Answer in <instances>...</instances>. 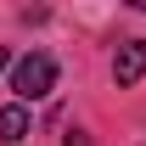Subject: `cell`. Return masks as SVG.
<instances>
[{"label": "cell", "mask_w": 146, "mask_h": 146, "mask_svg": "<svg viewBox=\"0 0 146 146\" xmlns=\"http://www.w3.org/2000/svg\"><path fill=\"white\" fill-rule=\"evenodd\" d=\"M11 90H17L23 107L39 101V96H51V90H56V62H51L45 51H28L17 68H11Z\"/></svg>", "instance_id": "6da1fadb"}, {"label": "cell", "mask_w": 146, "mask_h": 146, "mask_svg": "<svg viewBox=\"0 0 146 146\" xmlns=\"http://www.w3.org/2000/svg\"><path fill=\"white\" fill-rule=\"evenodd\" d=\"M141 73H146V39H124L118 56H112V79L118 84H135Z\"/></svg>", "instance_id": "7a4b0ae2"}, {"label": "cell", "mask_w": 146, "mask_h": 146, "mask_svg": "<svg viewBox=\"0 0 146 146\" xmlns=\"http://www.w3.org/2000/svg\"><path fill=\"white\" fill-rule=\"evenodd\" d=\"M23 135H28V107H0V141L11 146V141H23Z\"/></svg>", "instance_id": "3957f363"}, {"label": "cell", "mask_w": 146, "mask_h": 146, "mask_svg": "<svg viewBox=\"0 0 146 146\" xmlns=\"http://www.w3.org/2000/svg\"><path fill=\"white\" fill-rule=\"evenodd\" d=\"M0 73H6V51H0Z\"/></svg>", "instance_id": "277c9868"}]
</instances>
